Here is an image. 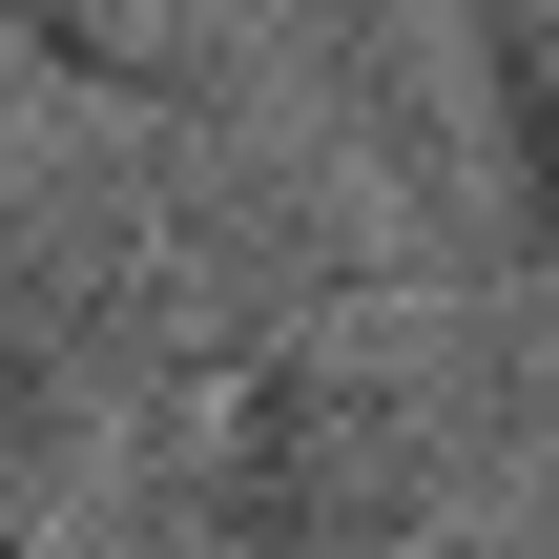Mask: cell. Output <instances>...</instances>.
I'll return each instance as SVG.
<instances>
[{"instance_id":"obj_1","label":"cell","mask_w":559,"mask_h":559,"mask_svg":"<svg viewBox=\"0 0 559 559\" xmlns=\"http://www.w3.org/2000/svg\"><path fill=\"white\" fill-rule=\"evenodd\" d=\"M415 519H436V415L394 373L311 353V373L249 394V436H228V539L249 559H373V539H415Z\"/></svg>"}]
</instances>
